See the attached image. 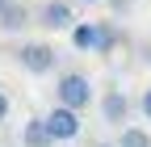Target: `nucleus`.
Segmentation results:
<instances>
[{"mask_svg":"<svg viewBox=\"0 0 151 147\" xmlns=\"http://www.w3.org/2000/svg\"><path fill=\"white\" fill-rule=\"evenodd\" d=\"M55 105L63 109H88L92 105V80L84 76V71H63L59 80H55Z\"/></svg>","mask_w":151,"mask_h":147,"instance_id":"1","label":"nucleus"},{"mask_svg":"<svg viewBox=\"0 0 151 147\" xmlns=\"http://www.w3.org/2000/svg\"><path fill=\"white\" fill-rule=\"evenodd\" d=\"M17 67H25L29 76H50L55 67H59V50H55L50 42H21L13 50Z\"/></svg>","mask_w":151,"mask_h":147,"instance_id":"2","label":"nucleus"},{"mask_svg":"<svg viewBox=\"0 0 151 147\" xmlns=\"http://www.w3.org/2000/svg\"><path fill=\"white\" fill-rule=\"evenodd\" d=\"M46 130H50L55 143H71V139H80V114H76V109L55 105L50 114H46Z\"/></svg>","mask_w":151,"mask_h":147,"instance_id":"3","label":"nucleus"},{"mask_svg":"<svg viewBox=\"0 0 151 147\" xmlns=\"http://www.w3.org/2000/svg\"><path fill=\"white\" fill-rule=\"evenodd\" d=\"M38 25L46 30H71L76 25V0H46L38 9Z\"/></svg>","mask_w":151,"mask_h":147,"instance_id":"4","label":"nucleus"},{"mask_svg":"<svg viewBox=\"0 0 151 147\" xmlns=\"http://www.w3.org/2000/svg\"><path fill=\"white\" fill-rule=\"evenodd\" d=\"M101 118L109 122V126H130V97L122 93V88H105L101 93Z\"/></svg>","mask_w":151,"mask_h":147,"instance_id":"5","label":"nucleus"},{"mask_svg":"<svg viewBox=\"0 0 151 147\" xmlns=\"http://www.w3.org/2000/svg\"><path fill=\"white\" fill-rule=\"evenodd\" d=\"M25 25H29V9H25V4L13 0V4L0 9V30H4V34H21Z\"/></svg>","mask_w":151,"mask_h":147,"instance_id":"6","label":"nucleus"},{"mask_svg":"<svg viewBox=\"0 0 151 147\" xmlns=\"http://www.w3.org/2000/svg\"><path fill=\"white\" fill-rule=\"evenodd\" d=\"M21 143H25V147H55V139H50V130H46V118H29L25 130H21Z\"/></svg>","mask_w":151,"mask_h":147,"instance_id":"7","label":"nucleus"},{"mask_svg":"<svg viewBox=\"0 0 151 147\" xmlns=\"http://www.w3.org/2000/svg\"><path fill=\"white\" fill-rule=\"evenodd\" d=\"M118 38H122L118 25H113V21H101L97 25V42H92V55H109L113 46H118Z\"/></svg>","mask_w":151,"mask_h":147,"instance_id":"8","label":"nucleus"},{"mask_svg":"<svg viewBox=\"0 0 151 147\" xmlns=\"http://www.w3.org/2000/svg\"><path fill=\"white\" fill-rule=\"evenodd\" d=\"M118 147H151V135L143 126H122L118 130Z\"/></svg>","mask_w":151,"mask_h":147,"instance_id":"9","label":"nucleus"},{"mask_svg":"<svg viewBox=\"0 0 151 147\" xmlns=\"http://www.w3.org/2000/svg\"><path fill=\"white\" fill-rule=\"evenodd\" d=\"M71 38L80 50H92V42H97V25H71Z\"/></svg>","mask_w":151,"mask_h":147,"instance_id":"10","label":"nucleus"},{"mask_svg":"<svg viewBox=\"0 0 151 147\" xmlns=\"http://www.w3.org/2000/svg\"><path fill=\"white\" fill-rule=\"evenodd\" d=\"M105 4H109V13H113V17H126L130 9H134V0H105Z\"/></svg>","mask_w":151,"mask_h":147,"instance_id":"11","label":"nucleus"},{"mask_svg":"<svg viewBox=\"0 0 151 147\" xmlns=\"http://www.w3.org/2000/svg\"><path fill=\"white\" fill-rule=\"evenodd\" d=\"M9 109H13V101H9V93H4V84H0V126L9 122Z\"/></svg>","mask_w":151,"mask_h":147,"instance_id":"12","label":"nucleus"},{"mask_svg":"<svg viewBox=\"0 0 151 147\" xmlns=\"http://www.w3.org/2000/svg\"><path fill=\"white\" fill-rule=\"evenodd\" d=\"M139 109H143V118L151 122V88H147V93H143V97H139Z\"/></svg>","mask_w":151,"mask_h":147,"instance_id":"13","label":"nucleus"},{"mask_svg":"<svg viewBox=\"0 0 151 147\" xmlns=\"http://www.w3.org/2000/svg\"><path fill=\"white\" fill-rule=\"evenodd\" d=\"M76 4H101V0H76Z\"/></svg>","mask_w":151,"mask_h":147,"instance_id":"14","label":"nucleus"},{"mask_svg":"<svg viewBox=\"0 0 151 147\" xmlns=\"http://www.w3.org/2000/svg\"><path fill=\"white\" fill-rule=\"evenodd\" d=\"M97 147H118V143H97Z\"/></svg>","mask_w":151,"mask_h":147,"instance_id":"15","label":"nucleus"},{"mask_svg":"<svg viewBox=\"0 0 151 147\" xmlns=\"http://www.w3.org/2000/svg\"><path fill=\"white\" fill-rule=\"evenodd\" d=\"M4 4H13V0H0V9H4Z\"/></svg>","mask_w":151,"mask_h":147,"instance_id":"16","label":"nucleus"},{"mask_svg":"<svg viewBox=\"0 0 151 147\" xmlns=\"http://www.w3.org/2000/svg\"><path fill=\"white\" fill-rule=\"evenodd\" d=\"M147 59H151V46H147Z\"/></svg>","mask_w":151,"mask_h":147,"instance_id":"17","label":"nucleus"}]
</instances>
